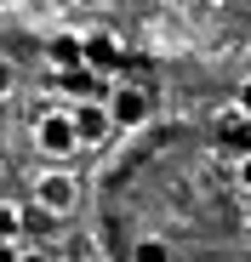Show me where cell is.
Instances as JSON below:
<instances>
[{"instance_id":"obj_13","label":"cell","mask_w":251,"mask_h":262,"mask_svg":"<svg viewBox=\"0 0 251 262\" xmlns=\"http://www.w3.org/2000/svg\"><path fill=\"white\" fill-rule=\"evenodd\" d=\"M0 262H17V245H0Z\"/></svg>"},{"instance_id":"obj_15","label":"cell","mask_w":251,"mask_h":262,"mask_svg":"<svg viewBox=\"0 0 251 262\" xmlns=\"http://www.w3.org/2000/svg\"><path fill=\"white\" fill-rule=\"evenodd\" d=\"M245 228H251V211H245Z\"/></svg>"},{"instance_id":"obj_11","label":"cell","mask_w":251,"mask_h":262,"mask_svg":"<svg viewBox=\"0 0 251 262\" xmlns=\"http://www.w3.org/2000/svg\"><path fill=\"white\" fill-rule=\"evenodd\" d=\"M234 183H240V194L251 200V154H240V160H234Z\"/></svg>"},{"instance_id":"obj_5","label":"cell","mask_w":251,"mask_h":262,"mask_svg":"<svg viewBox=\"0 0 251 262\" xmlns=\"http://www.w3.org/2000/svg\"><path fill=\"white\" fill-rule=\"evenodd\" d=\"M223 143L234 148V160H240V154H251V114H245V108L223 120Z\"/></svg>"},{"instance_id":"obj_14","label":"cell","mask_w":251,"mask_h":262,"mask_svg":"<svg viewBox=\"0 0 251 262\" xmlns=\"http://www.w3.org/2000/svg\"><path fill=\"white\" fill-rule=\"evenodd\" d=\"M205 6H228V0H205Z\"/></svg>"},{"instance_id":"obj_9","label":"cell","mask_w":251,"mask_h":262,"mask_svg":"<svg viewBox=\"0 0 251 262\" xmlns=\"http://www.w3.org/2000/svg\"><path fill=\"white\" fill-rule=\"evenodd\" d=\"M63 85H69L74 97H92V69H69V74H63Z\"/></svg>"},{"instance_id":"obj_10","label":"cell","mask_w":251,"mask_h":262,"mask_svg":"<svg viewBox=\"0 0 251 262\" xmlns=\"http://www.w3.org/2000/svg\"><path fill=\"white\" fill-rule=\"evenodd\" d=\"M12 92H17V63H12V57H0V103H6Z\"/></svg>"},{"instance_id":"obj_3","label":"cell","mask_w":251,"mask_h":262,"mask_svg":"<svg viewBox=\"0 0 251 262\" xmlns=\"http://www.w3.org/2000/svg\"><path fill=\"white\" fill-rule=\"evenodd\" d=\"M74 131H80V148H103V137L114 131L103 97H86V103H74Z\"/></svg>"},{"instance_id":"obj_6","label":"cell","mask_w":251,"mask_h":262,"mask_svg":"<svg viewBox=\"0 0 251 262\" xmlns=\"http://www.w3.org/2000/svg\"><path fill=\"white\" fill-rule=\"evenodd\" d=\"M132 262H172V245H165L160 234H143V239L132 245Z\"/></svg>"},{"instance_id":"obj_4","label":"cell","mask_w":251,"mask_h":262,"mask_svg":"<svg viewBox=\"0 0 251 262\" xmlns=\"http://www.w3.org/2000/svg\"><path fill=\"white\" fill-rule=\"evenodd\" d=\"M103 108H109L114 125H143L149 120V92H143V85H114Z\"/></svg>"},{"instance_id":"obj_8","label":"cell","mask_w":251,"mask_h":262,"mask_svg":"<svg viewBox=\"0 0 251 262\" xmlns=\"http://www.w3.org/2000/svg\"><path fill=\"white\" fill-rule=\"evenodd\" d=\"M120 57V46H114V40L109 34H86V63L97 69V63H114Z\"/></svg>"},{"instance_id":"obj_7","label":"cell","mask_w":251,"mask_h":262,"mask_svg":"<svg viewBox=\"0 0 251 262\" xmlns=\"http://www.w3.org/2000/svg\"><path fill=\"white\" fill-rule=\"evenodd\" d=\"M23 239V211L12 200H0V245H17Z\"/></svg>"},{"instance_id":"obj_2","label":"cell","mask_w":251,"mask_h":262,"mask_svg":"<svg viewBox=\"0 0 251 262\" xmlns=\"http://www.w3.org/2000/svg\"><path fill=\"white\" fill-rule=\"evenodd\" d=\"M34 205L46 211V216H69L80 205V177H74L69 165H46L34 177Z\"/></svg>"},{"instance_id":"obj_12","label":"cell","mask_w":251,"mask_h":262,"mask_svg":"<svg viewBox=\"0 0 251 262\" xmlns=\"http://www.w3.org/2000/svg\"><path fill=\"white\" fill-rule=\"evenodd\" d=\"M17 262H57L52 251H17Z\"/></svg>"},{"instance_id":"obj_1","label":"cell","mask_w":251,"mask_h":262,"mask_svg":"<svg viewBox=\"0 0 251 262\" xmlns=\"http://www.w3.org/2000/svg\"><path fill=\"white\" fill-rule=\"evenodd\" d=\"M29 143L46 154L52 165H69V154H80V131H74V108L57 103V108H40L34 125H29Z\"/></svg>"}]
</instances>
